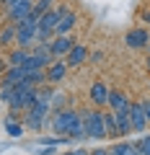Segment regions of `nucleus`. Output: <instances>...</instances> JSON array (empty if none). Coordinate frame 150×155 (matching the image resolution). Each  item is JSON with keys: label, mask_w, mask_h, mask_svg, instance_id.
Instances as JSON below:
<instances>
[{"label": "nucleus", "mask_w": 150, "mask_h": 155, "mask_svg": "<svg viewBox=\"0 0 150 155\" xmlns=\"http://www.w3.org/2000/svg\"><path fill=\"white\" fill-rule=\"evenodd\" d=\"M49 109H55V111L65 109V96H62V93H57V91H55V96H52V101H49Z\"/></svg>", "instance_id": "nucleus-23"}, {"label": "nucleus", "mask_w": 150, "mask_h": 155, "mask_svg": "<svg viewBox=\"0 0 150 155\" xmlns=\"http://www.w3.org/2000/svg\"><path fill=\"white\" fill-rule=\"evenodd\" d=\"M11 98H13V85H0V101L11 104Z\"/></svg>", "instance_id": "nucleus-24"}, {"label": "nucleus", "mask_w": 150, "mask_h": 155, "mask_svg": "<svg viewBox=\"0 0 150 155\" xmlns=\"http://www.w3.org/2000/svg\"><path fill=\"white\" fill-rule=\"evenodd\" d=\"M129 122H132V132H140V134H145V129L150 127L140 101H129Z\"/></svg>", "instance_id": "nucleus-7"}, {"label": "nucleus", "mask_w": 150, "mask_h": 155, "mask_svg": "<svg viewBox=\"0 0 150 155\" xmlns=\"http://www.w3.org/2000/svg\"><path fill=\"white\" fill-rule=\"evenodd\" d=\"M91 155H109V150L106 147H96V150H91Z\"/></svg>", "instance_id": "nucleus-28"}, {"label": "nucleus", "mask_w": 150, "mask_h": 155, "mask_svg": "<svg viewBox=\"0 0 150 155\" xmlns=\"http://www.w3.org/2000/svg\"><path fill=\"white\" fill-rule=\"evenodd\" d=\"M140 106H142L145 119H148V124H150V98H142V101H140Z\"/></svg>", "instance_id": "nucleus-25"}, {"label": "nucleus", "mask_w": 150, "mask_h": 155, "mask_svg": "<svg viewBox=\"0 0 150 155\" xmlns=\"http://www.w3.org/2000/svg\"><path fill=\"white\" fill-rule=\"evenodd\" d=\"M11 3H16V0H0V5L5 8V5H11Z\"/></svg>", "instance_id": "nucleus-30"}, {"label": "nucleus", "mask_w": 150, "mask_h": 155, "mask_svg": "<svg viewBox=\"0 0 150 155\" xmlns=\"http://www.w3.org/2000/svg\"><path fill=\"white\" fill-rule=\"evenodd\" d=\"M145 52H148V57H150V44H148V47H145Z\"/></svg>", "instance_id": "nucleus-31"}, {"label": "nucleus", "mask_w": 150, "mask_h": 155, "mask_svg": "<svg viewBox=\"0 0 150 155\" xmlns=\"http://www.w3.org/2000/svg\"><path fill=\"white\" fill-rule=\"evenodd\" d=\"M16 44L21 47V49H31V47H34V31H31V28L16 26Z\"/></svg>", "instance_id": "nucleus-16"}, {"label": "nucleus", "mask_w": 150, "mask_h": 155, "mask_svg": "<svg viewBox=\"0 0 150 155\" xmlns=\"http://www.w3.org/2000/svg\"><path fill=\"white\" fill-rule=\"evenodd\" d=\"M75 23H78V13H75V11H67L65 16L60 18V23L55 26V36H67V34H72Z\"/></svg>", "instance_id": "nucleus-11"}, {"label": "nucleus", "mask_w": 150, "mask_h": 155, "mask_svg": "<svg viewBox=\"0 0 150 155\" xmlns=\"http://www.w3.org/2000/svg\"><path fill=\"white\" fill-rule=\"evenodd\" d=\"M75 44H78V41H75V36H72V34H67V36H55V39L49 41V52H52V57H55V60H60V57H65Z\"/></svg>", "instance_id": "nucleus-6"}, {"label": "nucleus", "mask_w": 150, "mask_h": 155, "mask_svg": "<svg viewBox=\"0 0 150 155\" xmlns=\"http://www.w3.org/2000/svg\"><path fill=\"white\" fill-rule=\"evenodd\" d=\"M83 127L91 140H106V127H104V109H83Z\"/></svg>", "instance_id": "nucleus-1"}, {"label": "nucleus", "mask_w": 150, "mask_h": 155, "mask_svg": "<svg viewBox=\"0 0 150 155\" xmlns=\"http://www.w3.org/2000/svg\"><path fill=\"white\" fill-rule=\"evenodd\" d=\"M47 116H49V104H42V101H34L26 111H23V127L39 132L47 124Z\"/></svg>", "instance_id": "nucleus-2"}, {"label": "nucleus", "mask_w": 150, "mask_h": 155, "mask_svg": "<svg viewBox=\"0 0 150 155\" xmlns=\"http://www.w3.org/2000/svg\"><path fill=\"white\" fill-rule=\"evenodd\" d=\"M124 44L132 47V49H145V47L150 44V28H145V26L129 28L127 36H124Z\"/></svg>", "instance_id": "nucleus-4"}, {"label": "nucleus", "mask_w": 150, "mask_h": 155, "mask_svg": "<svg viewBox=\"0 0 150 155\" xmlns=\"http://www.w3.org/2000/svg\"><path fill=\"white\" fill-rule=\"evenodd\" d=\"M28 54H31V49H13L11 54H8V67H23V62L28 60Z\"/></svg>", "instance_id": "nucleus-17"}, {"label": "nucleus", "mask_w": 150, "mask_h": 155, "mask_svg": "<svg viewBox=\"0 0 150 155\" xmlns=\"http://www.w3.org/2000/svg\"><path fill=\"white\" fill-rule=\"evenodd\" d=\"M34 8V0H16L11 5H5V21L8 23H18L23 16H28Z\"/></svg>", "instance_id": "nucleus-5"}, {"label": "nucleus", "mask_w": 150, "mask_h": 155, "mask_svg": "<svg viewBox=\"0 0 150 155\" xmlns=\"http://www.w3.org/2000/svg\"><path fill=\"white\" fill-rule=\"evenodd\" d=\"M23 129H26V127H23V122H16V119H8V122H5V132L11 134V137H21Z\"/></svg>", "instance_id": "nucleus-20"}, {"label": "nucleus", "mask_w": 150, "mask_h": 155, "mask_svg": "<svg viewBox=\"0 0 150 155\" xmlns=\"http://www.w3.org/2000/svg\"><path fill=\"white\" fill-rule=\"evenodd\" d=\"M140 21H142V26H145V28L150 26V8H148V11H142V13H140Z\"/></svg>", "instance_id": "nucleus-26"}, {"label": "nucleus", "mask_w": 150, "mask_h": 155, "mask_svg": "<svg viewBox=\"0 0 150 155\" xmlns=\"http://www.w3.org/2000/svg\"><path fill=\"white\" fill-rule=\"evenodd\" d=\"M106 106H109V111H122L129 106V98L122 93V91H109V101H106Z\"/></svg>", "instance_id": "nucleus-14"}, {"label": "nucleus", "mask_w": 150, "mask_h": 155, "mask_svg": "<svg viewBox=\"0 0 150 155\" xmlns=\"http://www.w3.org/2000/svg\"><path fill=\"white\" fill-rule=\"evenodd\" d=\"M109 85L104 83V80H96L93 85H91V91H88V98L93 101V106L96 109H104L106 106V101H109Z\"/></svg>", "instance_id": "nucleus-9"}, {"label": "nucleus", "mask_w": 150, "mask_h": 155, "mask_svg": "<svg viewBox=\"0 0 150 155\" xmlns=\"http://www.w3.org/2000/svg\"><path fill=\"white\" fill-rule=\"evenodd\" d=\"M65 155H91V150H83V147H80V150H72V153H65Z\"/></svg>", "instance_id": "nucleus-29"}, {"label": "nucleus", "mask_w": 150, "mask_h": 155, "mask_svg": "<svg viewBox=\"0 0 150 155\" xmlns=\"http://www.w3.org/2000/svg\"><path fill=\"white\" fill-rule=\"evenodd\" d=\"M104 127H106V137H119V129H117V119H114V111H104Z\"/></svg>", "instance_id": "nucleus-18"}, {"label": "nucleus", "mask_w": 150, "mask_h": 155, "mask_svg": "<svg viewBox=\"0 0 150 155\" xmlns=\"http://www.w3.org/2000/svg\"><path fill=\"white\" fill-rule=\"evenodd\" d=\"M109 155H140V150H137V145H135V142L124 140V142L111 145V147H109Z\"/></svg>", "instance_id": "nucleus-15"}, {"label": "nucleus", "mask_w": 150, "mask_h": 155, "mask_svg": "<svg viewBox=\"0 0 150 155\" xmlns=\"http://www.w3.org/2000/svg\"><path fill=\"white\" fill-rule=\"evenodd\" d=\"M114 119H117V129H119V137H127L132 132V122H129V106L122 111H114Z\"/></svg>", "instance_id": "nucleus-13"}, {"label": "nucleus", "mask_w": 150, "mask_h": 155, "mask_svg": "<svg viewBox=\"0 0 150 155\" xmlns=\"http://www.w3.org/2000/svg\"><path fill=\"white\" fill-rule=\"evenodd\" d=\"M11 41H16V23H5L0 28V47L11 44Z\"/></svg>", "instance_id": "nucleus-19"}, {"label": "nucleus", "mask_w": 150, "mask_h": 155, "mask_svg": "<svg viewBox=\"0 0 150 155\" xmlns=\"http://www.w3.org/2000/svg\"><path fill=\"white\" fill-rule=\"evenodd\" d=\"M44 72H47V83H49V85L62 83V80H65V75H67V62H65V57L52 60V65L44 67Z\"/></svg>", "instance_id": "nucleus-8"}, {"label": "nucleus", "mask_w": 150, "mask_h": 155, "mask_svg": "<svg viewBox=\"0 0 150 155\" xmlns=\"http://www.w3.org/2000/svg\"><path fill=\"white\" fill-rule=\"evenodd\" d=\"M88 60H93V62H101V60H104V52H91V54H88Z\"/></svg>", "instance_id": "nucleus-27"}, {"label": "nucleus", "mask_w": 150, "mask_h": 155, "mask_svg": "<svg viewBox=\"0 0 150 155\" xmlns=\"http://www.w3.org/2000/svg\"><path fill=\"white\" fill-rule=\"evenodd\" d=\"M137 150H140V155H150V134H142V140H137Z\"/></svg>", "instance_id": "nucleus-22"}, {"label": "nucleus", "mask_w": 150, "mask_h": 155, "mask_svg": "<svg viewBox=\"0 0 150 155\" xmlns=\"http://www.w3.org/2000/svg\"><path fill=\"white\" fill-rule=\"evenodd\" d=\"M88 54H91V52H88V47H85V44H75L65 54V62H67V67H78V65H83V62L88 60Z\"/></svg>", "instance_id": "nucleus-10"}, {"label": "nucleus", "mask_w": 150, "mask_h": 155, "mask_svg": "<svg viewBox=\"0 0 150 155\" xmlns=\"http://www.w3.org/2000/svg\"><path fill=\"white\" fill-rule=\"evenodd\" d=\"M75 119H78V111H72V109H60L55 111V119H52V129H55L60 137H67L72 129V124H75ZM70 140V137H67Z\"/></svg>", "instance_id": "nucleus-3"}, {"label": "nucleus", "mask_w": 150, "mask_h": 155, "mask_svg": "<svg viewBox=\"0 0 150 155\" xmlns=\"http://www.w3.org/2000/svg\"><path fill=\"white\" fill-rule=\"evenodd\" d=\"M28 78V72L23 70V67H8L5 72H3V78H0V85H18L23 83Z\"/></svg>", "instance_id": "nucleus-12"}, {"label": "nucleus", "mask_w": 150, "mask_h": 155, "mask_svg": "<svg viewBox=\"0 0 150 155\" xmlns=\"http://www.w3.org/2000/svg\"><path fill=\"white\" fill-rule=\"evenodd\" d=\"M148 72H150V57H148Z\"/></svg>", "instance_id": "nucleus-32"}, {"label": "nucleus", "mask_w": 150, "mask_h": 155, "mask_svg": "<svg viewBox=\"0 0 150 155\" xmlns=\"http://www.w3.org/2000/svg\"><path fill=\"white\" fill-rule=\"evenodd\" d=\"M55 3H57V0H34V8H31V11L39 13V16H44L47 11H52V8H55Z\"/></svg>", "instance_id": "nucleus-21"}]
</instances>
